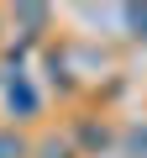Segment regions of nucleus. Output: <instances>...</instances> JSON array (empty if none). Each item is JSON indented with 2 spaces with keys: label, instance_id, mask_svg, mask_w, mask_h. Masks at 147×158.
<instances>
[{
  "label": "nucleus",
  "instance_id": "f257e3e1",
  "mask_svg": "<svg viewBox=\"0 0 147 158\" xmlns=\"http://www.w3.org/2000/svg\"><path fill=\"white\" fill-rule=\"evenodd\" d=\"M0 158H26V142L16 132H0Z\"/></svg>",
  "mask_w": 147,
  "mask_h": 158
},
{
  "label": "nucleus",
  "instance_id": "f03ea898",
  "mask_svg": "<svg viewBox=\"0 0 147 158\" xmlns=\"http://www.w3.org/2000/svg\"><path fill=\"white\" fill-rule=\"evenodd\" d=\"M126 27L131 37H147V6H126Z\"/></svg>",
  "mask_w": 147,
  "mask_h": 158
},
{
  "label": "nucleus",
  "instance_id": "7ed1b4c3",
  "mask_svg": "<svg viewBox=\"0 0 147 158\" xmlns=\"http://www.w3.org/2000/svg\"><path fill=\"white\" fill-rule=\"evenodd\" d=\"M11 106H16V111H32V106H37V95H32L26 85H11Z\"/></svg>",
  "mask_w": 147,
  "mask_h": 158
},
{
  "label": "nucleus",
  "instance_id": "20e7f679",
  "mask_svg": "<svg viewBox=\"0 0 147 158\" xmlns=\"http://www.w3.org/2000/svg\"><path fill=\"white\" fill-rule=\"evenodd\" d=\"M79 137H84V148H105V142H110V132H105V127H84Z\"/></svg>",
  "mask_w": 147,
  "mask_h": 158
},
{
  "label": "nucleus",
  "instance_id": "39448f33",
  "mask_svg": "<svg viewBox=\"0 0 147 158\" xmlns=\"http://www.w3.org/2000/svg\"><path fill=\"white\" fill-rule=\"evenodd\" d=\"M21 21H26V27H32V32H37V27H42V21H47V11H42V6H21Z\"/></svg>",
  "mask_w": 147,
  "mask_h": 158
},
{
  "label": "nucleus",
  "instance_id": "423d86ee",
  "mask_svg": "<svg viewBox=\"0 0 147 158\" xmlns=\"http://www.w3.org/2000/svg\"><path fill=\"white\" fill-rule=\"evenodd\" d=\"M42 158H74V153H68V142H47V148H42Z\"/></svg>",
  "mask_w": 147,
  "mask_h": 158
}]
</instances>
